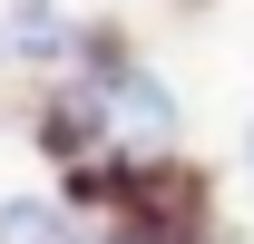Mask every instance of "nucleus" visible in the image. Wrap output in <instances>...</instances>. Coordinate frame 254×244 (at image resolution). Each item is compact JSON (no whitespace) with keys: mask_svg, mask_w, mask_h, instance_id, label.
Listing matches in <instances>:
<instances>
[{"mask_svg":"<svg viewBox=\"0 0 254 244\" xmlns=\"http://www.w3.org/2000/svg\"><path fill=\"white\" fill-rule=\"evenodd\" d=\"M78 108L118 127V147H127V156H137V147H166V137H176V108H166V88H157V78H108V88H88Z\"/></svg>","mask_w":254,"mask_h":244,"instance_id":"obj_1","label":"nucleus"},{"mask_svg":"<svg viewBox=\"0 0 254 244\" xmlns=\"http://www.w3.org/2000/svg\"><path fill=\"white\" fill-rule=\"evenodd\" d=\"M0 244H59V215L39 195H20V205H0Z\"/></svg>","mask_w":254,"mask_h":244,"instance_id":"obj_2","label":"nucleus"}]
</instances>
